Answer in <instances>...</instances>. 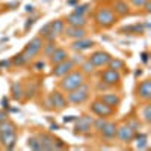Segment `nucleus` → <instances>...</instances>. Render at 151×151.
Returning a JSON list of instances; mask_svg holds the SVG:
<instances>
[{"mask_svg":"<svg viewBox=\"0 0 151 151\" xmlns=\"http://www.w3.org/2000/svg\"><path fill=\"white\" fill-rule=\"evenodd\" d=\"M94 20H95L98 27H101V29H110V27H113L116 24L118 15L115 14V11H113L112 8L101 6V8L97 9L95 15H94Z\"/></svg>","mask_w":151,"mask_h":151,"instance_id":"f257e3e1","label":"nucleus"},{"mask_svg":"<svg viewBox=\"0 0 151 151\" xmlns=\"http://www.w3.org/2000/svg\"><path fill=\"white\" fill-rule=\"evenodd\" d=\"M85 82H86V76L80 70H73L68 74H65L64 77H60L59 88L62 91L68 92V91H73V89H76V88H79Z\"/></svg>","mask_w":151,"mask_h":151,"instance_id":"f03ea898","label":"nucleus"},{"mask_svg":"<svg viewBox=\"0 0 151 151\" xmlns=\"http://www.w3.org/2000/svg\"><path fill=\"white\" fill-rule=\"evenodd\" d=\"M89 94H91V88L88 86L86 82H85L79 88H76V89H73V91H68L67 100H68V103H71L74 106H79V104H83V103L88 101Z\"/></svg>","mask_w":151,"mask_h":151,"instance_id":"7ed1b4c3","label":"nucleus"},{"mask_svg":"<svg viewBox=\"0 0 151 151\" xmlns=\"http://www.w3.org/2000/svg\"><path fill=\"white\" fill-rule=\"evenodd\" d=\"M42 47H44V38L42 36H35L26 44V47L23 48L21 55L24 56V59L29 62V60H32L33 58H36L38 55L41 53Z\"/></svg>","mask_w":151,"mask_h":151,"instance_id":"20e7f679","label":"nucleus"},{"mask_svg":"<svg viewBox=\"0 0 151 151\" xmlns=\"http://www.w3.org/2000/svg\"><path fill=\"white\" fill-rule=\"evenodd\" d=\"M38 137H40V142H41V150H60V148H65V144L60 139H58V137H55L53 134L40 133Z\"/></svg>","mask_w":151,"mask_h":151,"instance_id":"39448f33","label":"nucleus"},{"mask_svg":"<svg viewBox=\"0 0 151 151\" xmlns=\"http://www.w3.org/2000/svg\"><path fill=\"white\" fill-rule=\"evenodd\" d=\"M89 109H91V112L94 113L95 116H103V118L112 116L113 113L116 112V109H113V107L107 106L106 103H103L101 100H98V98H97V100H94V101L91 103Z\"/></svg>","mask_w":151,"mask_h":151,"instance_id":"423d86ee","label":"nucleus"},{"mask_svg":"<svg viewBox=\"0 0 151 151\" xmlns=\"http://www.w3.org/2000/svg\"><path fill=\"white\" fill-rule=\"evenodd\" d=\"M76 125H74V130L77 134H88L92 130V124H94V118L91 115H82L76 118Z\"/></svg>","mask_w":151,"mask_h":151,"instance_id":"0eeeda50","label":"nucleus"},{"mask_svg":"<svg viewBox=\"0 0 151 151\" xmlns=\"http://www.w3.org/2000/svg\"><path fill=\"white\" fill-rule=\"evenodd\" d=\"M100 79H101V82L107 86H116L121 83V79L122 76L118 70H113V68H106L101 71V74H100Z\"/></svg>","mask_w":151,"mask_h":151,"instance_id":"6e6552de","label":"nucleus"},{"mask_svg":"<svg viewBox=\"0 0 151 151\" xmlns=\"http://www.w3.org/2000/svg\"><path fill=\"white\" fill-rule=\"evenodd\" d=\"M134 134H136V130L132 129L130 125L125 122V124H121L116 127V136L115 137H118L122 144H132Z\"/></svg>","mask_w":151,"mask_h":151,"instance_id":"1a4fd4ad","label":"nucleus"},{"mask_svg":"<svg viewBox=\"0 0 151 151\" xmlns=\"http://www.w3.org/2000/svg\"><path fill=\"white\" fill-rule=\"evenodd\" d=\"M110 58H112V56H110L107 52H104V50H97V52L91 53V56L88 58V59L92 62V65H94L95 68H101V67H107Z\"/></svg>","mask_w":151,"mask_h":151,"instance_id":"9d476101","label":"nucleus"},{"mask_svg":"<svg viewBox=\"0 0 151 151\" xmlns=\"http://www.w3.org/2000/svg\"><path fill=\"white\" fill-rule=\"evenodd\" d=\"M76 68V65L73 64V60L68 58V59H65V60H62V62H59V64H56V65H53V71H52V74L55 76V77H64L65 74H68L70 71H73Z\"/></svg>","mask_w":151,"mask_h":151,"instance_id":"9b49d317","label":"nucleus"},{"mask_svg":"<svg viewBox=\"0 0 151 151\" xmlns=\"http://www.w3.org/2000/svg\"><path fill=\"white\" fill-rule=\"evenodd\" d=\"M136 97L142 101H150L151 100V80L145 79L136 88Z\"/></svg>","mask_w":151,"mask_h":151,"instance_id":"f8f14e48","label":"nucleus"},{"mask_svg":"<svg viewBox=\"0 0 151 151\" xmlns=\"http://www.w3.org/2000/svg\"><path fill=\"white\" fill-rule=\"evenodd\" d=\"M48 101L55 109H65L68 107V100L60 91H53L48 97Z\"/></svg>","mask_w":151,"mask_h":151,"instance_id":"ddd939ff","label":"nucleus"},{"mask_svg":"<svg viewBox=\"0 0 151 151\" xmlns=\"http://www.w3.org/2000/svg\"><path fill=\"white\" fill-rule=\"evenodd\" d=\"M62 35H65L67 38H70V40H80V38H85L86 35H88V32H86V29L85 27H76V26H65V29H64V33Z\"/></svg>","mask_w":151,"mask_h":151,"instance_id":"4468645a","label":"nucleus"},{"mask_svg":"<svg viewBox=\"0 0 151 151\" xmlns=\"http://www.w3.org/2000/svg\"><path fill=\"white\" fill-rule=\"evenodd\" d=\"M0 144H2L6 150H12L17 144V130L0 133Z\"/></svg>","mask_w":151,"mask_h":151,"instance_id":"2eb2a0df","label":"nucleus"},{"mask_svg":"<svg viewBox=\"0 0 151 151\" xmlns=\"http://www.w3.org/2000/svg\"><path fill=\"white\" fill-rule=\"evenodd\" d=\"M98 100H101L103 103H106L107 106L113 107V109H118V106L121 104V97L115 92H104V94H100Z\"/></svg>","mask_w":151,"mask_h":151,"instance_id":"dca6fc26","label":"nucleus"},{"mask_svg":"<svg viewBox=\"0 0 151 151\" xmlns=\"http://www.w3.org/2000/svg\"><path fill=\"white\" fill-rule=\"evenodd\" d=\"M65 23L68 24V26H76V27H85L88 24V20L85 15L82 14H76V12H71V14L67 15V20Z\"/></svg>","mask_w":151,"mask_h":151,"instance_id":"f3484780","label":"nucleus"},{"mask_svg":"<svg viewBox=\"0 0 151 151\" xmlns=\"http://www.w3.org/2000/svg\"><path fill=\"white\" fill-rule=\"evenodd\" d=\"M95 45V42L92 40H88V38H80V40H74L71 44V48L74 52H85V50H89Z\"/></svg>","mask_w":151,"mask_h":151,"instance_id":"a211bd4d","label":"nucleus"},{"mask_svg":"<svg viewBox=\"0 0 151 151\" xmlns=\"http://www.w3.org/2000/svg\"><path fill=\"white\" fill-rule=\"evenodd\" d=\"M113 11H115V14L118 15V18L119 17H127V15H130V5L125 2V0H116L115 3H113V8H112Z\"/></svg>","mask_w":151,"mask_h":151,"instance_id":"6ab92c4d","label":"nucleus"},{"mask_svg":"<svg viewBox=\"0 0 151 151\" xmlns=\"http://www.w3.org/2000/svg\"><path fill=\"white\" fill-rule=\"evenodd\" d=\"M116 127H118V125L115 122L107 121L104 124V127L100 130V133H101V136L104 137L106 141H112V139H115V136H116Z\"/></svg>","mask_w":151,"mask_h":151,"instance_id":"aec40b11","label":"nucleus"},{"mask_svg":"<svg viewBox=\"0 0 151 151\" xmlns=\"http://www.w3.org/2000/svg\"><path fill=\"white\" fill-rule=\"evenodd\" d=\"M70 58V55H68V52L65 48H62V47H56V50L50 55V58H48V60H50V64L52 65H56V64H59V62H62V60H65V59H68Z\"/></svg>","mask_w":151,"mask_h":151,"instance_id":"412c9836","label":"nucleus"},{"mask_svg":"<svg viewBox=\"0 0 151 151\" xmlns=\"http://www.w3.org/2000/svg\"><path fill=\"white\" fill-rule=\"evenodd\" d=\"M65 26H67V23H65V20H62V18L50 21V33H53L55 36H60L62 33H64Z\"/></svg>","mask_w":151,"mask_h":151,"instance_id":"4be33fe9","label":"nucleus"},{"mask_svg":"<svg viewBox=\"0 0 151 151\" xmlns=\"http://www.w3.org/2000/svg\"><path fill=\"white\" fill-rule=\"evenodd\" d=\"M11 94H12V98L17 100V101H21L24 98V85L21 82H15L12 83L11 86Z\"/></svg>","mask_w":151,"mask_h":151,"instance_id":"5701e85b","label":"nucleus"},{"mask_svg":"<svg viewBox=\"0 0 151 151\" xmlns=\"http://www.w3.org/2000/svg\"><path fill=\"white\" fill-rule=\"evenodd\" d=\"M133 141H136V148L137 150H147L148 148V136L145 133H136Z\"/></svg>","mask_w":151,"mask_h":151,"instance_id":"b1692460","label":"nucleus"},{"mask_svg":"<svg viewBox=\"0 0 151 151\" xmlns=\"http://www.w3.org/2000/svg\"><path fill=\"white\" fill-rule=\"evenodd\" d=\"M94 70H95V67L92 65V62H91L89 59H85L82 64H80V71H82L85 76H86V74H92Z\"/></svg>","mask_w":151,"mask_h":151,"instance_id":"393cba45","label":"nucleus"},{"mask_svg":"<svg viewBox=\"0 0 151 151\" xmlns=\"http://www.w3.org/2000/svg\"><path fill=\"white\" fill-rule=\"evenodd\" d=\"M141 116H142V119H144L147 124L151 122V104H150L148 101H145V104H144V107H142V110H141Z\"/></svg>","mask_w":151,"mask_h":151,"instance_id":"a878e982","label":"nucleus"},{"mask_svg":"<svg viewBox=\"0 0 151 151\" xmlns=\"http://www.w3.org/2000/svg\"><path fill=\"white\" fill-rule=\"evenodd\" d=\"M17 130V125L12 122L11 119H5L0 122V133H3V132H14Z\"/></svg>","mask_w":151,"mask_h":151,"instance_id":"bb28decb","label":"nucleus"},{"mask_svg":"<svg viewBox=\"0 0 151 151\" xmlns=\"http://www.w3.org/2000/svg\"><path fill=\"white\" fill-rule=\"evenodd\" d=\"M56 47H58V45H56V41H48L47 44L44 42V47H42L41 52L44 53L45 58H50V55H52L55 50H56Z\"/></svg>","mask_w":151,"mask_h":151,"instance_id":"cd10ccee","label":"nucleus"},{"mask_svg":"<svg viewBox=\"0 0 151 151\" xmlns=\"http://www.w3.org/2000/svg\"><path fill=\"white\" fill-rule=\"evenodd\" d=\"M27 147L30 150H36V151H41V142H40V137L38 136H30L27 139Z\"/></svg>","mask_w":151,"mask_h":151,"instance_id":"c85d7f7f","label":"nucleus"},{"mask_svg":"<svg viewBox=\"0 0 151 151\" xmlns=\"http://www.w3.org/2000/svg\"><path fill=\"white\" fill-rule=\"evenodd\" d=\"M124 60H121V59H118V58H110V60H109V64H107V67L109 68H113V70H122L124 68Z\"/></svg>","mask_w":151,"mask_h":151,"instance_id":"c756f323","label":"nucleus"},{"mask_svg":"<svg viewBox=\"0 0 151 151\" xmlns=\"http://www.w3.org/2000/svg\"><path fill=\"white\" fill-rule=\"evenodd\" d=\"M107 122V119L106 118H103V116H98V118H95L94 119V124H92V129L95 130V132H100L103 127H104V124Z\"/></svg>","mask_w":151,"mask_h":151,"instance_id":"7c9ffc66","label":"nucleus"},{"mask_svg":"<svg viewBox=\"0 0 151 151\" xmlns=\"http://www.w3.org/2000/svg\"><path fill=\"white\" fill-rule=\"evenodd\" d=\"M12 65H15V67H23V65H26L27 64V60L24 59V56L21 55V53H18V55H15L14 58H12Z\"/></svg>","mask_w":151,"mask_h":151,"instance_id":"2f4dec72","label":"nucleus"},{"mask_svg":"<svg viewBox=\"0 0 151 151\" xmlns=\"http://www.w3.org/2000/svg\"><path fill=\"white\" fill-rule=\"evenodd\" d=\"M144 27L142 24H134V26H130V27H122L121 32H133V33H142Z\"/></svg>","mask_w":151,"mask_h":151,"instance_id":"473e14b6","label":"nucleus"},{"mask_svg":"<svg viewBox=\"0 0 151 151\" xmlns=\"http://www.w3.org/2000/svg\"><path fill=\"white\" fill-rule=\"evenodd\" d=\"M35 94H36V85L35 83H32V89H30V86H27V88H24V98H33L35 97Z\"/></svg>","mask_w":151,"mask_h":151,"instance_id":"72a5a7b5","label":"nucleus"},{"mask_svg":"<svg viewBox=\"0 0 151 151\" xmlns=\"http://www.w3.org/2000/svg\"><path fill=\"white\" fill-rule=\"evenodd\" d=\"M89 9H91V5L85 3V5H79V6L76 8L73 12H76V14H82V15H85V12H88Z\"/></svg>","mask_w":151,"mask_h":151,"instance_id":"f704fd0d","label":"nucleus"},{"mask_svg":"<svg viewBox=\"0 0 151 151\" xmlns=\"http://www.w3.org/2000/svg\"><path fill=\"white\" fill-rule=\"evenodd\" d=\"M127 124L130 125L132 129H134V130H139V127H141V121L136 119V118H130V119L127 121Z\"/></svg>","mask_w":151,"mask_h":151,"instance_id":"c9c22d12","label":"nucleus"},{"mask_svg":"<svg viewBox=\"0 0 151 151\" xmlns=\"http://www.w3.org/2000/svg\"><path fill=\"white\" fill-rule=\"evenodd\" d=\"M71 60H73V64L77 67V65H80L82 62L85 60V56H82V55H76V56H73V58H70Z\"/></svg>","mask_w":151,"mask_h":151,"instance_id":"e433bc0d","label":"nucleus"},{"mask_svg":"<svg viewBox=\"0 0 151 151\" xmlns=\"http://www.w3.org/2000/svg\"><path fill=\"white\" fill-rule=\"evenodd\" d=\"M129 2L134 6V8H142L144 5H145V2L147 0H129Z\"/></svg>","mask_w":151,"mask_h":151,"instance_id":"4c0bfd02","label":"nucleus"},{"mask_svg":"<svg viewBox=\"0 0 151 151\" xmlns=\"http://www.w3.org/2000/svg\"><path fill=\"white\" fill-rule=\"evenodd\" d=\"M44 67H45V62H44V60H38L36 64L33 65V70H35V71H41Z\"/></svg>","mask_w":151,"mask_h":151,"instance_id":"58836bf2","label":"nucleus"},{"mask_svg":"<svg viewBox=\"0 0 151 151\" xmlns=\"http://www.w3.org/2000/svg\"><path fill=\"white\" fill-rule=\"evenodd\" d=\"M142 8L145 9V12H147V14H150V12H151V0H147V2H145V5H144Z\"/></svg>","mask_w":151,"mask_h":151,"instance_id":"ea45409f","label":"nucleus"},{"mask_svg":"<svg viewBox=\"0 0 151 151\" xmlns=\"http://www.w3.org/2000/svg\"><path fill=\"white\" fill-rule=\"evenodd\" d=\"M11 65H12V62H11V60H2V62H0V68H2V67L8 68V67H11Z\"/></svg>","mask_w":151,"mask_h":151,"instance_id":"a19ab883","label":"nucleus"},{"mask_svg":"<svg viewBox=\"0 0 151 151\" xmlns=\"http://www.w3.org/2000/svg\"><path fill=\"white\" fill-rule=\"evenodd\" d=\"M5 119H8V113L3 112V110H0V122L5 121Z\"/></svg>","mask_w":151,"mask_h":151,"instance_id":"79ce46f5","label":"nucleus"},{"mask_svg":"<svg viewBox=\"0 0 151 151\" xmlns=\"http://www.w3.org/2000/svg\"><path fill=\"white\" fill-rule=\"evenodd\" d=\"M148 56H150V55H148L147 52L142 53V62H144V64H148Z\"/></svg>","mask_w":151,"mask_h":151,"instance_id":"37998d69","label":"nucleus"},{"mask_svg":"<svg viewBox=\"0 0 151 151\" xmlns=\"http://www.w3.org/2000/svg\"><path fill=\"white\" fill-rule=\"evenodd\" d=\"M76 118H77V116H65V118H64V122H71V121H76Z\"/></svg>","mask_w":151,"mask_h":151,"instance_id":"c03bdc74","label":"nucleus"},{"mask_svg":"<svg viewBox=\"0 0 151 151\" xmlns=\"http://www.w3.org/2000/svg\"><path fill=\"white\" fill-rule=\"evenodd\" d=\"M2 104H3L5 109H9V101H8V98H3V100H2Z\"/></svg>","mask_w":151,"mask_h":151,"instance_id":"a18cd8bd","label":"nucleus"},{"mask_svg":"<svg viewBox=\"0 0 151 151\" xmlns=\"http://www.w3.org/2000/svg\"><path fill=\"white\" fill-rule=\"evenodd\" d=\"M32 24H33V20H27V24H26V27H24V29H29V26H32Z\"/></svg>","mask_w":151,"mask_h":151,"instance_id":"49530a36","label":"nucleus"}]
</instances>
